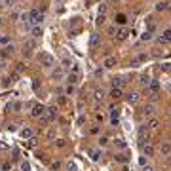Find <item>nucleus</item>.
Instances as JSON below:
<instances>
[{
	"mask_svg": "<svg viewBox=\"0 0 171 171\" xmlns=\"http://www.w3.org/2000/svg\"><path fill=\"white\" fill-rule=\"evenodd\" d=\"M21 107H23V105L19 103V101H17V103H14V105H12V108H14V112H19V110H21Z\"/></svg>",
	"mask_w": 171,
	"mask_h": 171,
	"instance_id": "a878e982",
	"label": "nucleus"
},
{
	"mask_svg": "<svg viewBox=\"0 0 171 171\" xmlns=\"http://www.w3.org/2000/svg\"><path fill=\"white\" fill-rule=\"evenodd\" d=\"M139 97H141V95L137 93V91H131V93L126 95V99H127V103H129V105H135L137 101H139Z\"/></svg>",
	"mask_w": 171,
	"mask_h": 171,
	"instance_id": "0eeeda50",
	"label": "nucleus"
},
{
	"mask_svg": "<svg viewBox=\"0 0 171 171\" xmlns=\"http://www.w3.org/2000/svg\"><path fill=\"white\" fill-rule=\"evenodd\" d=\"M158 42H160V44H167V42H171V29L163 31V32H162V36L158 38Z\"/></svg>",
	"mask_w": 171,
	"mask_h": 171,
	"instance_id": "39448f33",
	"label": "nucleus"
},
{
	"mask_svg": "<svg viewBox=\"0 0 171 171\" xmlns=\"http://www.w3.org/2000/svg\"><path fill=\"white\" fill-rule=\"evenodd\" d=\"M141 40H143V42L152 40V32H150V31H144V32H143V36H141Z\"/></svg>",
	"mask_w": 171,
	"mask_h": 171,
	"instance_id": "4be33fe9",
	"label": "nucleus"
},
{
	"mask_svg": "<svg viewBox=\"0 0 171 171\" xmlns=\"http://www.w3.org/2000/svg\"><path fill=\"white\" fill-rule=\"evenodd\" d=\"M29 23H32L34 27H38L42 23V14L38 10H31V12H29Z\"/></svg>",
	"mask_w": 171,
	"mask_h": 171,
	"instance_id": "f257e3e1",
	"label": "nucleus"
},
{
	"mask_svg": "<svg viewBox=\"0 0 171 171\" xmlns=\"http://www.w3.org/2000/svg\"><path fill=\"white\" fill-rule=\"evenodd\" d=\"M0 171H12V163L4 162V163H2V167H0Z\"/></svg>",
	"mask_w": 171,
	"mask_h": 171,
	"instance_id": "393cba45",
	"label": "nucleus"
},
{
	"mask_svg": "<svg viewBox=\"0 0 171 171\" xmlns=\"http://www.w3.org/2000/svg\"><path fill=\"white\" fill-rule=\"evenodd\" d=\"M105 12H107V6L103 4V6H101V8H99V14H103V15H105Z\"/></svg>",
	"mask_w": 171,
	"mask_h": 171,
	"instance_id": "4c0bfd02",
	"label": "nucleus"
},
{
	"mask_svg": "<svg viewBox=\"0 0 171 171\" xmlns=\"http://www.w3.org/2000/svg\"><path fill=\"white\" fill-rule=\"evenodd\" d=\"M31 34L34 36V38H40V36H42V27H32Z\"/></svg>",
	"mask_w": 171,
	"mask_h": 171,
	"instance_id": "a211bd4d",
	"label": "nucleus"
},
{
	"mask_svg": "<svg viewBox=\"0 0 171 171\" xmlns=\"http://www.w3.org/2000/svg\"><path fill=\"white\" fill-rule=\"evenodd\" d=\"M67 80H68V84H70V86H74L78 82V74H76V72H72V74H68Z\"/></svg>",
	"mask_w": 171,
	"mask_h": 171,
	"instance_id": "6ab92c4d",
	"label": "nucleus"
},
{
	"mask_svg": "<svg viewBox=\"0 0 171 171\" xmlns=\"http://www.w3.org/2000/svg\"><path fill=\"white\" fill-rule=\"evenodd\" d=\"M4 50H6V53H14V50H15V48H14L12 44H10V46H6Z\"/></svg>",
	"mask_w": 171,
	"mask_h": 171,
	"instance_id": "7c9ffc66",
	"label": "nucleus"
},
{
	"mask_svg": "<svg viewBox=\"0 0 171 171\" xmlns=\"http://www.w3.org/2000/svg\"><path fill=\"white\" fill-rule=\"evenodd\" d=\"M154 112H156V107H154V105H144V108H143L144 116H152Z\"/></svg>",
	"mask_w": 171,
	"mask_h": 171,
	"instance_id": "f8f14e48",
	"label": "nucleus"
},
{
	"mask_svg": "<svg viewBox=\"0 0 171 171\" xmlns=\"http://www.w3.org/2000/svg\"><path fill=\"white\" fill-rule=\"evenodd\" d=\"M169 90H171V84H169Z\"/></svg>",
	"mask_w": 171,
	"mask_h": 171,
	"instance_id": "79ce46f5",
	"label": "nucleus"
},
{
	"mask_svg": "<svg viewBox=\"0 0 171 171\" xmlns=\"http://www.w3.org/2000/svg\"><path fill=\"white\" fill-rule=\"evenodd\" d=\"M90 156H91L93 162H97V160L101 158V152H99V150H90Z\"/></svg>",
	"mask_w": 171,
	"mask_h": 171,
	"instance_id": "5701e85b",
	"label": "nucleus"
},
{
	"mask_svg": "<svg viewBox=\"0 0 171 171\" xmlns=\"http://www.w3.org/2000/svg\"><path fill=\"white\" fill-rule=\"evenodd\" d=\"M0 25H2V19H0Z\"/></svg>",
	"mask_w": 171,
	"mask_h": 171,
	"instance_id": "a19ab883",
	"label": "nucleus"
},
{
	"mask_svg": "<svg viewBox=\"0 0 171 171\" xmlns=\"http://www.w3.org/2000/svg\"><path fill=\"white\" fill-rule=\"evenodd\" d=\"M90 48H91V50L101 48V36H99V34H91V36H90Z\"/></svg>",
	"mask_w": 171,
	"mask_h": 171,
	"instance_id": "20e7f679",
	"label": "nucleus"
},
{
	"mask_svg": "<svg viewBox=\"0 0 171 171\" xmlns=\"http://www.w3.org/2000/svg\"><path fill=\"white\" fill-rule=\"evenodd\" d=\"M116 144L120 146V148H126V143H124V139H116Z\"/></svg>",
	"mask_w": 171,
	"mask_h": 171,
	"instance_id": "c85d7f7f",
	"label": "nucleus"
},
{
	"mask_svg": "<svg viewBox=\"0 0 171 171\" xmlns=\"http://www.w3.org/2000/svg\"><path fill=\"white\" fill-rule=\"evenodd\" d=\"M143 171H156V169H154V167H144Z\"/></svg>",
	"mask_w": 171,
	"mask_h": 171,
	"instance_id": "ea45409f",
	"label": "nucleus"
},
{
	"mask_svg": "<svg viewBox=\"0 0 171 171\" xmlns=\"http://www.w3.org/2000/svg\"><path fill=\"white\" fill-rule=\"evenodd\" d=\"M93 97H95L97 101H103L105 97H107V93H105L103 90H95V91H93Z\"/></svg>",
	"mask_w": 171,
	"mask_h": 171,
	"instance_id": "2eb2a0df",
	"label": "nucleus"
},
{
	"mask_svg": "<svg viewBox=\"0 0 171 171\" xmlns=\"http://www.w3.org/2000/svg\"><path fill=\"white\" fill-rule=\"evenodd\" d=\"M126 36H127V31H126V29H120V31H116V38H118V40H124Z\"/></svg>",
	"mask_w": 171,
	"mask_h": 171,
	"instance_id": "412c9836",
	"label": "nucleus"
},
{
	"mask_svg": "<svg viewBox=\"0 0 171 171\" xmlns=\"http://www.w3.org/2000/svg\"><path fill=\"white\" fill-rule=\"evenodd\" d=\"M107 143H108V139H107V137H101V139H99V144H103V146H105Z\"/></svg>",
	"mask_w": 171,
	"mask_h": 171,
	"instance_id": "c9c22d12",
	"label": "nucleus"
},
{
	"mask_svg": "<svg viewBox=\"0 0 171 171\" xmlns=\"http://www.w3.org/2000/svg\"><path fill=\"white\" fill-rule=\"evenodd\" d=\"M116 160H118V162H126V156H122V154H120V156H116Z\"/></svg>",
	"mask_w": 171,
	"mask_h": 171,
	"instance_id": "58836bf2",
	"label": "nucleus"
},
{
	"mask_svg": "<svg viewBox=\"0 0 171 171\" xmlns=\"http://www.w3.org/2000/svg\"><path fill=\"white\" fill-rule=\"evenodd\" d=\"M8 42H10L8 36H2V38H0V44H8Z\"/></svg>",
	"mask_w": 171,
	"mask_h": 171,
	"instance_id": "f704fd0d",
	"label": "nucleus"
},
{
	"mask_svg": "<svg viewBox=\"0 0 171 171\" xmlns=\"http://www.w3.org/2000/svg\"><path fill=\"white\" fill-rule=\"evenodd\" d=\"M21 137L23 139H32V129L31 127H23L21 129Z\"/></svg>",
	"mask_w": 171,
	"mask_h": 171,
	"instance_id": "4468645a",
	"label": "nucleus"
},
{
	"mask_svg": "<svg viewBox=\"0 0 171 171\" xmlns=\"http://www.w3.org/2000/svg\"><path fill=\"white\" fill-rule=\"evenodd\" d=\"M70 67V61H68V59H63V68H68Z\"/></svg>",
	"mask_w": 171,
	"mask_h": 171,
	"instance_id": "72a5a7b5",
	"label": "nucleus"
},
{
	"mask_svg": "<svg viewBox=\"0 0 171 171\" xmlns=\"http://www.w3.org/2000/svg\"><path fill=\"white\" fill-rule=\"evenodd\" d=\"M116 21L120 23V25H124V23H126V15H122V14H120V15L116 17Z\"/></svg>",
	"mask_w": 171,
	"mask_h": 171,
	"instance_id": "cd10ccee",
	"label": "nucleus"
},
{
	"mask_svg": "<svg viewBox=\"0 0 171 171\" xmlns=\"http://www.w3.org/2000/svg\"><path fill=\"white\" fill-rule=\"evenodd\" d=\"M51 78H53V80H61V78H63V68H55V70L51 72Z\"/></svg>",
	"mask_w": 171,
	"mask_h": 171,
	"instance_id": "f3484780",
	"label": "nucleus"
},
{
	"mask_svg": "<svg viewBox=\"0 0 171 171\" xmlns=\"http://www.w3.org/2000/svg\"><path fill=\"white\" fill-rule=\"evenodd\" d=\"M126 84V80H122V78H114V88H120L122 90V86Z\"/></svg>",
	"mask_w": 171,
	"mask_h": 171,
	"instance_id": "b1692460",
	"label": "nucleus"
},
{
	"mask_svg": "<svg viewBox=\"0 0 171 171\" xmlns=\"http://www.w3.org/2000/svg\"><path fill=\"white\" fill-rule=\"evenodd\" d=\"M103 65H105L107 68H112V67H116V65H118V61H116V57H107V59L103 61Z\"/></svg>",
	"mask_w": 171,
	"mask_h": 171,
	"instance_id": "9b49d317",
	"label": "nucleus"
},
{
	"mask_svg": "<svg viewBox=\"0 0 171 171\" xmlns=\"http://www.w3.org/2000/svg\"><path fill=\"white\" fill-rule=\"evenodd\" d=\"M59 167H61V163H59V162H55V163H51V169H59Z\"/></svg>",
	"mask_w": 171,
	"mask_h": 171,
	"instance_id": "e433bc0d",
	"label": "nucleus"
},
{
	"mask_svg": "<svg viewBox=\"0 0 171 171\" xmlns=\"http://www.w3.org/2000/svg\"><path fill=\"white\" fill-rule=\"evenodd\" d=\"M55 144H57L59 148H63V146H65V139H59V141H57V143H55Z\"/></svg>",
	"mask_w": 171,
	"mask_h": 171,
	"instance_id": "473e14b6",
	"label": "nucleus"
},
{
	"mask_svg": "<svg viewBox=\"0 0 171 171\" xmlns=\"http://www.w3.org/2000/svg\"><path fill=\"white\" fill-rule=\"evenodd\" d=\"M141 84H143L144 88H148V86L152 84V80H150V78L146 76V74H143V76H141Z\"/></svg>",
	"mask_w": 171,
	"mask_h": 171,
	"instance_id": "aec40b11",
	"label": "nucleus"
},
{
	"mask_svg": "<svg viewBox=\"0 0 171 171\" xmlns=\"http://www.w3.org/2000/svg\"><path fill=\"white\" fill-rule=\"evenodd\" d=\"M40 63L44 65L46 68H50V67H53V65H55V59H53V55L42 51V53H40Z\"/></svg>",
	"mask_w": 171,
	"mask_h": 171,
	"instance_id": "f03ea898",
	"label": "nucleus"
},
{
	"mask_svg": "<svg viewBox=\"0 0 171 171\" xmlns=\"http://www.w3.org/2000/svg\"><path fill=\"white\" fill-rule=\"evenodd\" d=\"M31 114L34 118H44L46 116V107H44V105H34L32 110H31Z\"/></svg>",
	"mask_w": 171,
	"mask_h": 171,
	"instance_id": "7ed1b4c3",
	"label": "nucleus"
},
{
	"mask_svg": "<svg viewBox=\"0 0 171 171\" xmlns=\"http://www.w3.org/2000/svg\"><path fill=\"white\" fill-rule=\"evenodd\" d=\"M158 127H160V120H158V118H150L148 122H146V129H158Z\"/></svg>",
	"mask_w": 171,
	"mask_h": 171,
	"instance_id": "6e6552de",
	"label": "nucleus"
},
{
	"mask_svg": "<svg viewBox=\"0 0 171 171\" xmlns=\"http://www.w3.org/2000/svg\"><path fill=\"white\" fill-rule=\"evenodd\" d=\"M146 91H148L152 97H154V95H158V91H160V86H158V82H154V80H152V84L146 88Z\"/></svg>",
	"mask_w": 171,
	"mask_h": 171,
	"instance_id": "1a4fd4ad",
	"label": "nucleus"
},
{
	"mask_svg": "<svg viewBox=\"0 0 171 171\" xmlns=\"http://www.w3.org/2000/svg\"><path fill=\"white\" fill-rule=\"evenodd\" d=\"M160 152H162V156H169L171 154V144L169 143H162L160 144Z\"/></svg>",
	"mask_w": 171,
	"mask_h": 171,
	"instance_id": "9d476101",
	"label": "nucleus"
},
{
	"mask_svg": "<svg viewBox=\"0 0 171 171\" xmlns=\"http://www.w3.org/2000/svg\"><path fill=\"white\" fill-rule=\"evenodd\" d=\"M65 91H67V95H72V93H74V86H70V84H68V88H67Z\"/></svg>",
	"mask_w": 171,
	"mask_h": 171,
	"instance_id": "c756f323",
	"label": "nucleus"
},
{
	"mask_svg": "<svg viewBox=\"0 0 171 171\" xmlns=\"http://www.w3.org/2000/svg\"><path fill=\"white\" fill-rule=\"evenodd\" d=\"M169 8H171V4H169V2H163V0L156 4V10H158V12H167Z\"/></svg>",
	"mask_w": 171,
	"mask_h": 171,
	"instance_id": "ddd939ff",
	"label": "nucleus"
},
{
	"mask_svg": "<svg viewBox=\"0 0 171 171\" xmlns=\"http://www.w3.org/2000/svg\"><path fill=\"white\" fill-rule=\"evenodd\" d=\"M29 169H31V166H29L27 162H23L21 163V171H29Z\"/></svg>",
	"mask_w": 171,
	"mask_h": 171,
	"instance_id": "2f4dec72",
	"label": "nucleus"
},
{
	"mask_svg": "<svg viewBox=\"0 0 171 171\" xmlns=\"http://www.w3.org/2000/svg\"><path fill=\"white\" fill-rule=\"evenodd\" d=\"M105 21H107V17H105L103 14H99V17H97V25H105Z\"/></svg>",
	"mask_w": 171,
	"mask_h": 171,
	"instance_id": "bb28decb",
	"label": "nucleus"
},
{
	"mask_svg": "<svg viewBox=\"0 0 171 171\" xmlns=\"http://www.w3.org/2000/svg\"><path fill=\"white\" fill-rule=\"evenodd\" d=\"M154 152H156V150H154V146H152V144H150V143H144L143 144V154H144V156H154Z\"/></svg>",
	"mask_w": 171,
	"mask_h": 171,
	"instance_id": "423d86ee",
	"label": "nucleus"
},
{
	"mask_svg": "<svg viewBox=\"0 0 171 171\" xmlns=\"http://www.w3.org/2000/svg\"><path fill=\"white\" fill-rule=\"evenodd\" d=\"M122 95H124V93H122V90H120V88H114V90L110 91V97H112V99H116V101L120 99Z\"/></svg>",
	"mask_w": 171,
	"mask_h": 171,
	"instance_id": "dca6fc26",
	"label": "nucleus"
}]
</instances>
